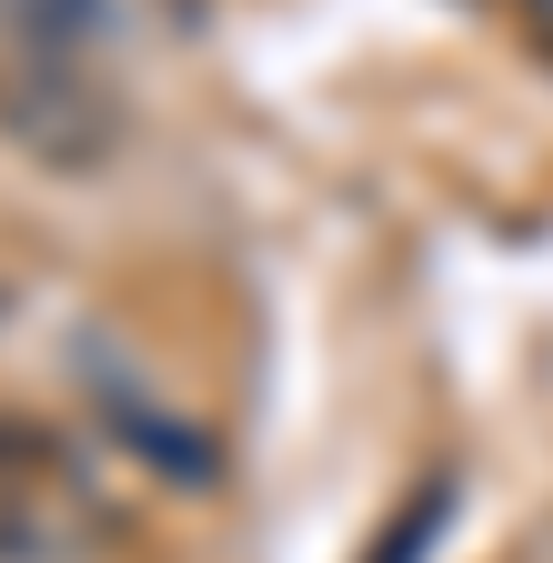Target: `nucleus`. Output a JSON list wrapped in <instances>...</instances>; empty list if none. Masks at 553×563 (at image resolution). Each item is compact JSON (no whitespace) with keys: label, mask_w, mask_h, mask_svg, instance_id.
I'll use <instances>...</instances> for the list:
<instances>
[{"label":"nucleus","mask_w":553,"mask_h":563,"mask_svg":"<svg viewBox=\"0 0 553 563\" xmlns=\"http://www.w3.org/2000/svg\"><path fill=\"white\" fill-rule=\"evenodd\" d=\"M101 422L142 453L162 483H181V493H212L222 483V443L201 433V422H181L162 393H142V383H121V373H101Z\"/></svg>","instance_id":"nucleus-3"},{"label":"nucleus","mask_w":553,"mask_h":563,"mask_svg":"<svg viewBox=\"0 0 553 563\" xmlns=\"http://www.w3.org/2000/svg\"><path fill=\"white\" fill-rule=\"evenodd\" d=\"M121 533L91 463L31 412H0V563H91Z\"/></svg>","instance_id":"nucleus-1"},{"label":"nucleus","mask_w":553,"mask_h":563,"mask_svg":"<svg viewBox=\"0 0 553 563\" xmlns=\"http://www.w3.org/2000/svg\"><path fill=\"white\" fill-rule=\"evenodd\" d=\"M0 312H11V282H0Z\"/></svg>","instance_id":"nucleus-5"},{"label":"nucleus","mask_w":553,"mask_h":563,"mask_svg":"<svg viewBox=\"0 0 553 563\" xmlns=\"http://www.w3.org/2000/svg\"><path fill=\"white\" fill-rule=\"evenodd\" d=\"M0 131L21 141V152H41L51 172H81L111 152V101L81 81V70H21V81H0Z\"/></svg>","instance_id":"nucleus-2"},{"label":"nucleus","mask_w":553,"mask_h":563,"mask_svg":"<svg viewBox=\"0 0 553 563\" xmlns=\"http://www.w3.org/2000/svg\"><path fill=\"white\" fill-rule=\"evenodd\" d=\"M443 514H453V483H423V493H412V514H402V533L373 543V563H412V553L443 533Z\"/></svg>","instance_id":"nucleus-4"}]
</instances>
